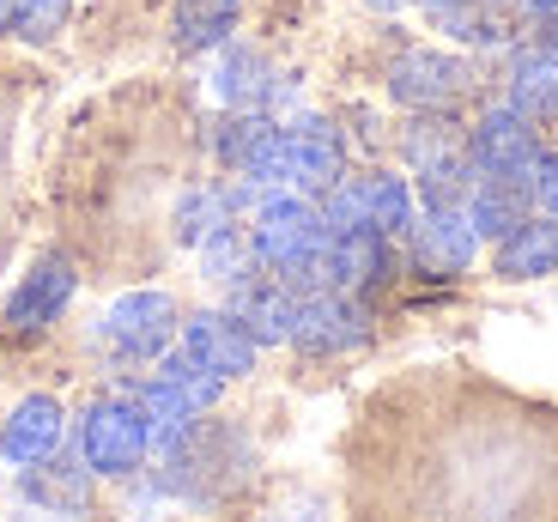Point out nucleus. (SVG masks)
I'll list each match as a JSON object with an SVG mask.
<instances>
[{"label":"nucleus","instance_id":"nucleus-11","mask_svg":"<svg viewBox=\"0 0 558 522\" xmlns=\"http://www.w3.org/2000/svg\"><path fill=\"white\" fill-rule=\"evenodd\" d=\"M407 238H413V255L425 274H461L480 250V231L468 219V207H425Z\"/></svg>","mask_w":558,"mask_h":522},{"label":"nucleus","instance_id":"nucleus-23","mask_svg":"<svg viewBox=\"0 0 558 522\" xmlns=\"http://www.w3.org/2000/svg\"><path fill=\"white\" fill-rule=\"evenodd\" d=\"M231 226V195H219V189H195V195L177 207V238L182 243H207L213 231Z\"/></svg>","mask_w":558,"mask_h":522},{"label":"nucleus","instance_id":"nucleus-9","mask_svg":"<svg viewBox=\"0 0 558 522\" xmlns=\"http://www.w3.org/2000/svg\"><path fill=\"white\" fill-rule=\"evenodd\" d=\"M461 92H468V68L456 56H444V49H407L389 68V98L407 104V110L444 116Z\"/></svg>","mask_w":558,"mask_h":522},{"label":"nucleus","instance_id":"nucleus-25","mask_svg":"<svg viewBox=\"0 0 558 522\" xmlns=\"http://www.w3.org/2000/svg\"><path fill=\"white\" fill-rule=\"evenodd\" d=\"M529 195H534V207H541L546 219H558V153H541V158H534Z\"/></svg>","mask_w":558,"mask_h":522},{"label":"nucleus","instance_id":"nucleus-10","mask_svg":"<svg viewBox=\"0 0 558 522\" xmlns=\"http://www.w3.org/2000/svg\"><path fill=\"white\" fill-rule=\"evenodd\" d=\"M340 177H347V153L322 116H304V122L286 128V183L304 189V195H328Z\"/></svg>","mask_w":558,"mask_h":522},{"label":"nucleus","instance_id":"nucleus-20","mask_svg":"<svg viewBox=\"0 0 558 522\" xmlns=\"http://www.w3.org/2000/svg\"><path fill=\"white\" fill-rule=\"evenodd\" d=\"M510 104H517L522 116H558V56H546V49H517V61H510Z\"/></svg>","mask_w":558,"mask_h":522},{"label":"nucleus","instance_id":"nucleus-15","mask_svg":"<svg viewBox=\"0 0 558 522\" xmlns=\"http://www.w3.org/2000/svg\"><path fill=\"white\" fill-rule=\"evenodd\" d=\"M492 268H498L504 280H546V274H558V219L529 213L510 238H498Z\"/></svg>","mask_w":558,"mask_h":522},{"label":"nucleus","instance_id":"nucleus-3","mask_svg":"<svg viewBox=\"0 0 558 522\" xmlns=\"http://www.w3.org/2000/svg\"><path fill=\"white\" fill-rule=\"evenodd\" d=\"M255 250H262L267 268H292V262H310V255L328 250V226H322V207L304 195H274L255 207L250 226Z\"/></svg>","mask_w":558,"mask_h":522},{"label":"nucleus","instance_id":"nucleus-26","mask_svg":"<svg viewBox=\"0 0 558 522\" xmlns=\"http://www.w3.org/2000/svg\"><path fill=\"white\" fill-rule=\"evenodd\" d=\"M418 7H432V13H444V7H461V0H418Z\"/></svg>","mask_w":558,"mask_h":522},{"label":"nucleus","instance_id":"nucleus-2","mask_svg":"<svg viewBox=\"0 0 558 522\" xmlns=\"http://www.w3.org/2000/svg\"><path fill=\"white\" fill-rule=\"evenodd\" d=\"M146 456H153V425H146V413L134 408V401H92L80 420V462L92 468V474H104V481H128V474H140L146 468Z\"/></svg>","mask_w":558,"mask_h":522},{"label":"nucleus","instance_id":"nucleus-5","mask_svg":"<svg viewBox=\"0 0 558 522\" xmlns=\"http://www.w3.org/2000/svg\"><path fill=\"white\" fill-rule=\"evenodd\" d=\"M468 158H474L480 177H529L534 158H541L534 116H522L517 104H492L468 134Z\"/></svg>","mask_w":558,"mask_h":522},{"label":"nucleus","instance_id":"nucleus-27","mask_svg":"<svg viewBox=\"0 0 558 522\" xmlns=\"http://www.w3.org/2000/svg\"><path fill=\"white\" fill-rule=\"evenodd\" d=\"M371 7H377V13H395V7H407V0H371Z\"/></svg>","mask_w":558,"mask_h":522},{"label":"nucleus","instance_id":"nucleus-28","mask_svg":"<svg viewBox=\"0 0 558 522\" xmlns=\"http://www.w3.org/2000/svg\"><path fill=\"white\" fill-rule=\"evenodd\" d=\"M262 522H286V517H262Z\"/></svg>","mask_w":558,"mask_h":522},{"label":"nucleus","instance_id":"nucleus-22","mask_svg":"<svg viewBox=\"0 0 558 522\" xmlns=\"http://www.w3.org/2000/svg\"><path fill=\"white\" fill-rule=\"evenodd\" d=\"M267 92H274V85H267V61L255 56V49H231L225 68H219V98L238 104V110H262Z\"/></svg>","mask_w":558,"mask_h":522},{"label":"nucleus","instance_id":"nucleus-13","mask_svg":"<svg viewBox=\"0 0 558 522\" xmlns=\"http://www.w3.org/2000/svg\"><path fill=\"white\" fill-rule=\"evenodd\" d=\"M61 450V401L56 396H25L7 420H0V456L19 468L43 462Z\"/></svg>","mask_w":558,"mask_h":522},{"label":"nucleus","instance_id":"nucleus-16","mask_svg":"<svg viewBox=\"0 0 558 522\" xmlns=\"http://www.w3.org/2000/svg\"><path fill=\"white\" fill-rule=\"evenodd\" d=\"M534 195H529V177H480L474 195H468V219H474L480 238H510V231L529 219Z\"/></svg>","mask_w":558,"mask_h":522},{"label":"nucleus","instance_id":"nucleus-21","mask_svg":"<svg viewBox=\"0 0 558 522\" xmlns=\"http://www.w3.org/2000/svg\"><path fill=\"white\" fill-rule=\"evenodd\" d=\"M201 268H207V280H219L225 292H238V286H250L267 262H262V250H255L250 231L225 226V231H213V238L201 243Z\"/></svg>","mask_w":558,"mask_h":522},{"label":"nucleus","instance_id":"nucleus-7","mask_svg":"<svg viewBox=\"0 0 558 522\" xmlns=\"http://www.w3.org/2000/svg\"><path fill=\"white\" fill-rule=\"evenodd\" d=\"M182 353L195 359L201 371H213L219 383H231V377H250L262 347H255V335L231 311H195L182 323Z\"/></svg>","mask_w":558,"mask_h":522},{"label":"nucleus","instance_id":"nucleus-8","mask_svg":"<svg viewBox=\"0 0 558 522\" xmlns=\"http://www.w3.org/2000/svg\"><path fill=\"white\" fill-rule=\"evenodd\" d=\"M73 286H80V274H73L68 255H43L37 268L19 280V292L7 298V316H0V323H7V335H13V340H37L43 328L68 311Z\"/></svg>","mask_w":558,"mask_h":522},{"label":"nucleus","instance_id":"nucleus-1","mask_svg":"<svg viewBox=\"0 0 558 522\" xmlns=\"http://www.w3.org/2000/svg\"><path fill=\"white\" fill-rule=\"evenodd\" d=\"M395 420L352 450L359 522H558V413L498 401Z\"/></svg>","mask_w":558,"mask_h":522},{"label":"nucleus","instance_id":"nucleus-24","mask_svg":"<svg viewBox=\"0 0 558 522\" xmlns=\"http://www.w3.org/2000/svg\"><path fill=\"white\" fill-rule=\"evenodd\" d=\"M68 25V0H0V31H19V37L43 43Z\"/></svg>","mask_w":558,"mask_h":522},{"label":"nucleus","instance_id":"nucleus-19","mask_svg":"<svg viewBox=\"0 0 558 522\" xmlns=\"http://www.w3.org/2000/svg\"><path fill=\"white\" fill-rule=\"evenodd\" d=\"M359 201H364V226L383 231L389 243L407 238V231H413V219H418V195H413V183H407V177H364Z\"/></svg>","mask_w":558,"mask_h":522},{"label":"nucleus","instance_id":"nucleus-14","mask_svg":"<svg viewBox=\"0 0 558 522\" xmlns=\"http://www.w3.org/2000/svg\"><path fill=\"white\" fill-rule=\"evenodd\" d=\"M328 268H335V292H352V298L377 292L395 274L389 238L383 231H340V238H328Z\"/></svg>","mask_w":558,"mask_h":522},{"label":"nucleus","instance_id":"nucleus-6","mask_svg":"<svg viewBox=\"0 0 558 522\" xmlns=\"http://www.w3.org/2000/svg\"><path fill=\"white\" fill-rule=\"evenodd\" d=\"M364 335H371V311H364L352 292H316V298L298 304V323H292L298 353L335 359V353H352Z\"/></svg>","mask_w":558,"mask_h":522},{"label":"nucleus","instance_id":"nucleus-4","mask_svg":"<svg viewBox=\"0 0 558 522\" xmlns=\"http://www.w3.org/2000/svg\"><path fill=\"white\" fill-rule=\"evenodd\" d=\"M177 335H182V316L170 292H122L104 311V340L122 359H165V347Z\"/></svg>","mask_w":558,"mask_h":522},{"label":"nucleus","instance_id":"nucleus-17","mask_svg":"<svg viewBox=\"0 0 558 522\" xmlns=\"http://www.w3.org/2000/svg\"><path fill=\"white\" fill-rule=\"evenodd\" d=\"M25 498L37 510H49V517H80V510L92 505V468L43 456V462H31V474H25Z\"/></svg>","mask_w":558,"mask_h":522},{"label":"nucleus","instance_id":"nucleus-12","mask_svg":"<svg viewBox=\"0 0 558 522\" xmlns=\"http://www.w3.org/2000/svg\"><path fill=\"white\" fill-rule=\"evenodd\" d=\"M298 304H304V298H298L292 286L262 280V274L231 292V316L255 335V347H286V340H292V323H298Z\"/></svg>","mask_w":558,"mask_h":522},{"label":"nucleus","instance_id":"nucleus-18","mask_svg":"<svg viewBox=\"0 0 558 522\" xmlns=\"http://www.w3.org/2000/svg\"><path fill=\"white\" fill-rule=\"evenodd\" d=\"M243 19V0H177L170 7V31H177V49L201 56V49H219Z\"/></svg>","mask_w":558,"mask_h":522}]
</instances>
